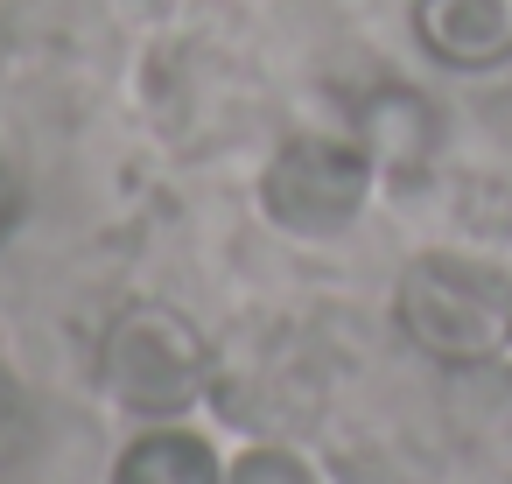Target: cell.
Instances as JSON below:
<instances>
[{"label":"cell","mask_w":512,"mask_h":484,"mask_svg":"<svg viewBox=\"0 0 512 484\" xmlns=\"http://www.w3.org/2000/svg\"><path fill=\"white\" fill-rule=\"evenodd\" d=\"M400 337L435 365H491L512 351V281L477 253H421L393 288Z\"/></svg>","instance_id":"cell-1"},{"label":"cell","mask_w":512,"mask_h":484,"mask_svg":"<svg viewBox=\"0 0 512 484\" xmlns=\"http://www.w3.org/2000/svg\"><path fill=\"white\" fill-rule=\"evenodd\" d=\"M99 386L141 421H176L211 393V344L176 302H127L106 316Z\"/></svg>","instance_id":"cell-2"},{"label":"cell","mask_w":512,"mask_h":484,"mask_svg":"<svg viewBox=\"0 0 512 484\" xmlns=\"http://www.w3.org/2000/svg\"><path fill=\"white\" fill-rule=\"evenodd\" d=\"M372 183L379 176L351 134H288L260 169V211L295 239H330L365 211Z\"/></svg>","instance_id":"cell-3"},{"label":"cell","mask_w":512,"mask_h":484,"mask_svg":"<svg viewBox=\"0 0 512 484\" xmlns=\"http://www.w3.org/2000/svg\"><path fill=\"white\" fill-rule=\"evenodd\" d=\"M351 141L365 148L372 176H386V183H421V176L435 169V155H442V113H435L428 92L386 78V85L358 92V106H351Z\"/></svg>","instance_id":"cell-4"},{"label":"cell","mask_w":512,"mask_h":484,"mask_svg":"<svg viewBox=\"0 0 512 484\" xmlns=\"http://www.w3.org/2000/svg\"><path fill=\"white\" fill-rule=\"evenodd\" d=\"M414 43L442 71L512 64V0H414Z\"/></svg>","instance_id":"cell-5"},{"label":"cell","mask_w":512,"mask_h":484,"mask_svg":"<svg viewBox=\"0 0 512 484\" xmlns=\"http://www.w3.org/2000/svg\"><path fill=\"white\" fill-rule=\"evenodd\" d=\"M106 484H225V463H218V449L204 435H190L176 421H148L120 449Z\"/></svg>","instance_id":"cell-6"},{"label":"cell","mask_w":512,"mask_h":484,"mask_svg":"<svg viewBox=\"0 0 512 484\" xmlns=\"http://www.w3.org/2000/svg\"><path fill=\"white\" fill-rule=\"evenodd\" d=\"M456 225H463V253L491 260L505 281H512V183H470L463 204H456Z\"/></svg>","instance_id":"cell-7"},{"label":"cell","mask_w":512,"mask_h":484,"mask_svg":"<svg viewBox=\"0 0 512 484\" xmlns=\"http://www.w3.org/2000/svg\"><path fill=\"white\" fill-rule=\"evenodd\" d=\"M225 484H316V470H309L295 449L260 442V449H246V456L225 463Z\"/></svg>","instance_id":"cell-8"},{"label":"cell","mask_w":512,"mask_h":484,"mask_svg":"<svg viewBox=\"0 0 512 484\" xmlns=\"http://www.w3.org/2000/svg\"><path fill=\"white\" fill-rule=\"evenodd\" d=\"M22 225V176H15V162L0 155V246H8V232Z\"/></svg>","instance_id":"cell-9"}]
</instances>
